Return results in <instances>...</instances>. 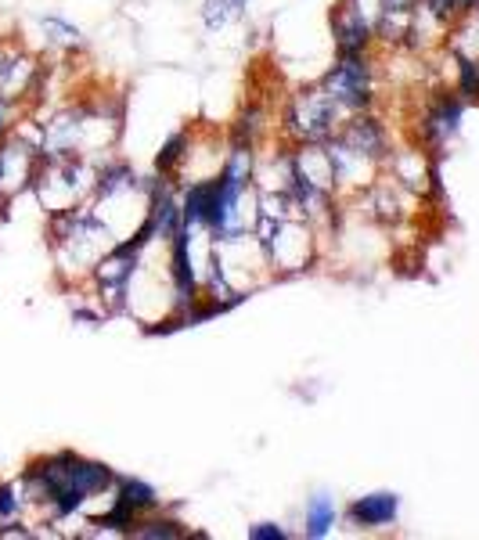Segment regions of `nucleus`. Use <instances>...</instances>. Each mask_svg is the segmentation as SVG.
<instances>
[{"instance_id": "obj_2", "label": "nucleus", "mask_w": 479, "mask_h": 540, "mask_svg": "<svg viewBox=\"0 0 479 540\" xmlns=\"http://www.w3.org/2000/svg\"><path fill=\"white\" fill-rule=\"evenodd\" d=\"M119 238L109 231V224L91 209V202H83L76 209L47 216V245L55 256L58 278L69 288H83L94 274L98 260L116 245Z\"/></svg>"}, {"instance_id": "obj_27", "label": "nucleus", "mask_w": 479, "mask_h": 540, "mask_svg": "<svg viewBox=\"0 0 479 540\" xmlns=\"http://www.w3.org/2000/svg\"><path fill=\"white\" fill-rule=\"evenodd\" d=\"M386 8H393V11H415L418 8V0H382Z\"/></svg>"}, {"instance_id": "obj_18", "label": "nucleus", "mask_w": 479, "mask_h": 540, "mask_svg": "<svg viewBox=\"0 0 479 540\" xmlns=\"http://www.w3.org/2000/svg\"><path fill=\"white\" fill-rule=\"evenodd\" d=\"M191 137H195V126H181L177 134H170L163 141V148H159V155H155L152 170L159 173V177H177L184 166V159H188V148H191Z\"/></svg>"}, {"instance_id": "obj_9", "label": "nucleus", "mask_w": 479, "mask_h": 540, "mask_svg": "<svg viewBox=\"0 0 479 540\" xmlns=\"http://www.w3.org/2000/svg\"><path fill=\"white\" fill-rule=\"evenodd\" d=\"M382 173L397 180L400 188L411 191L415 198L429 202L433 195H440V159L429 155L422 144H404V148H393L382 166Z\"/></svg>"}, {"instance_id": "obj_8", "label": "nucleus", "mask_w": 479, "mask_h": 540, "mask_svg": "<svg viewBox=\"0 0 479 540\" xmlns=\"http://www.w3.org/2000/svg\"><path fill=\"white\" fill-rule=\"evenodd\" d=\"M461 116H465V101L451 87L436 90L433 98L425 101L422 116H418V144L436 159L447 155V148L461 134Z\"/></svg>"}, {"instance_id": "obj_24", "label": "nucleus", "mask_w": 479, "mask_h": 540, "mask_svg": "<svg viewBox=\"0 0 479 540\" xmlns=\"http://www.w3.org/2000/svg\"><path fill=\"white\" fill-rule=\"evenodd\" d=\"M245 537L249 540H289V530L278 526V522H256V526L245 530Z\"/></svg>"}, {"instance_id": "obj_5", "label": "nucleus", "mask_w": 479, "mask_h": 540, "mask_svg": "<svg viewBox=\"0 0 479 540\" xmlns=\"http://www.w3.org/2000/svg\"><path fill=\"white\" fill-rule=\"evenodd\" d=\"M321 87L328 90V98L343 108V116H357V112H371L379 101V65H375V51L364 54H335V62L321 76Z\"/></svg>"}, {"instance_id": "obj_1", "label": "nucleus", "mask_w": 479, "mask_h": 540, "mask_svg": "<svg viewBox=\"0 0 479 540\" xmlns=\"http://www.w3.org/2000/svg\"><path fill=\"white\" fill-rule=\"evenodd\" d=\"M22 483L29 494V512H37V519L47 526H62L73 515L83 519V512L101 494H109L119 476L105 461H94L76 450H55L29 461L22 468Z\"/></svg>"}, {"instance_id": "obj_21", "label": "nucleus", "mask_w": 479, "mask_h": 540, "mask_svg": "<svg viewBox=\"0 0 479 540\" xmlns=\"http://www.w3.org/2000/svg\"><path fill=\"white\" fill-rule=\"evenodd\" d=\"M29 515V494L22 476L0 483V522H26Z\"/></svg>"}, {"instance_id": "obj_19", "label": "nucleus", "mask_w": 479, "mask_h": 540, "mask_svg": "<svg viewBox=\"0 0 479 540\" xmlns=\"http://www.w3.org/2000/svg\"><path fill=\"white\" fill-rule=\"evenodd\" d=\"M130 537L134 540H181L188 537V530H184L181 519H173V515H166L163 508L152 515H145V519L137 522L134 530H130Z\"/></svg>"}, {"instance_id": "obj_6", "label": "nucleus", "mask_w": 479, "mask_h": 540, "mask_svg": "<svg viewBox=\"0 0 479 540\" xmlns=\"http://www.w3.org/2000/svg\"><path fill=\"white\" fill-rule=\"evenodd\" d=\"M346 123L343 108L328 98V90L321 83L299 87L281 112V134L289 144H307V141H328L339 134V126Z\"/></svg>"}, {"instance_id": "obj_15", "label": "nucleus", "mask_w": 479, "mask_h": 540, "mask_svg": "<svg viewBox=\"0 0 479 540\" xmlns=\"http://www.w3.org/2000/svg\"><path fill=\"white\" fill-rule=\"evenodd\" d=\"M271 116H267V108L263 105H249L238 112V119L231 123V134H227V141L231 144H245V148H256L260 152L263 141L271 137Z\"/></svg>"}, {"instance_id": "obj_23", "label": "nucleus", "mask_w": 479, "mask_h": 540, "mask_svg": "<svg viewBox=\"0 0 479 540\" xmlns=\"http://www.w3.org/2000/svg\"><path fill=\"white\" fill-rule=\"evenodd\" d=\"M40 26L51 33V40H55L58 47H65V51H73V47H80L83 44V33H80V26H73V22H65L62 15H47V18H40Z\"/></svg>"}, {"instance_id": "obj_25", "label": "nucleus", "mask_w": 479, "mask_h": 540, "mask_svg": "<svg viewBox=\"0 0 479 540\" xmlns=\"http://www.w3.org/2000/svg\"><path fill=\"white\" fill-rule=\"evenodd\" d=\"M15 105H19V101H11L0 94V137L11 134V126H15Z\"/></svg>"}, {"instance_id": "obj_4", "label": "nucleus", "mask_w": 479, "mask_h": 540, "mask_svg": "<svg viewBox=\"0 0 479 540\" xmlns=\"http://www.w3.org/2000/svg\"><path fill=\"white\" fill-rule=\"evenodd\" d=\"M256 238L263 242V252L271 260L274 281L278 278H299L307 274L321 252H325V238L317 234V227L303 216H285V220H260L256 224Z\"/></svg>"}, {"instance_id": "obj_28", "label": "nucleus", "mask_w": 479, "mask_h": 540, "mask_svg": "<svg viewBox=\"0 0 479 540\" xmlns=\"http://www.w3.org/2000/svg\"><path fill=\"white\" fill-rule=\"evenodd\" d=\"M476 11H479V0H476Z\"/></svg>"}, {"instance_id": "obj_17", "label": "nucleus", "mask_w": 479, "mask_h": 540, "mask_svg": "<svg viewBox=\"0 0 479 540\" xmlns=\"http://www.w3.org/2000/svg\"><path fill=\"white\" fill-rule=\"evenodd\" d=\"M339 519H343V512H339L335 497L332 494H314L307 501V508H303V537H310V540L332 537L335 522Z\"/></svg>"}, {"instance_id": "obj_20", "label": "nucleus", "mask_w": 479, "mask_h": 540, "mask_svg": "<svg viewBox=\"0 0 479 540\" xmlns=\"http://www.w3.org/2000/svg\"><path fill=\"white\" fill-rule=\"evenodd\" d=\"M245 8H249V0H202L199 18L209 33H220V29H227L231 22H238V18L245 15Z\"/></svg>"}, {"instance_id": "obj_22", "label": "nucleus", "mask_w": 479, "mask_h": 540, "mask_svg": "<svg viewBox=\"0 0 479 540\" xmlns=\"http://www.w3.org/2000/svg\"><path fill=\"white\" fill-rule=\"evenodd\" d=\"M454 58V83L451 90L458 94L465 105H479V58Z\"/></svg>"}, {"instance_id": "obj_14", "label": "nucleus", "mask_w": 479, "mask_h": 540, "mask_svg": "<svg viewBox=\"0 0 479 540\" xmlns=\"http://www.w3.org/2000/svg\"><path fill=\"white\" fill-rule=\"evenodd\" d=\"M343 519L346 526H353V530L361 533L389 530L400 519V494H393V490H371V494L353 497Z\"/></svg>"}, {"instance_id": "obj_26", "label": "nucleus", "mask_w": 479, "mask_h": 540, "mask_svg": "<svg viewBox=\"0 0 479 540\" xmlns=\"http://www.w3.org/2000/svg\"><path fill=\"white\" fill-rule=\"evenodd\" d=\"M451 11H454V22H458L461 15L476 11V0H451Z\"/></svg>"}, {"instance_id": "obj_13", "label": "nucleus", "mask_w": 479, "mask_h": 540, "mask_svg": "<svg viewBox=\"0 0 479 540\" xmlns=\"http://www.w3.org/2000/svg\"><path fill=\"white\" fill-rule=\"evenodd\" d=\"M335 137H343L350 148L371 155V159L382 162V166H386L389 152L397 148V144H393V134H389V126L375 116V108H371V112H357V116H350L343 126H339V134Z\"/></svg>"}, {"instance_id": "obj_12", "label": "nucleus", "mask_w": 479, "mask_h": 540, "mask_svg": "<svg viewBox=\"0 0 479 540\" xmlns=\"http://www.w3.org/2000/svg\"><path fill=\"white\" fill-rule=\"evenodd\" d=\"M328 26H332L335 54H364L379 47V40H375V22H368V18L357 8H350L346 0H339L332 8Z\"/></svg>"}, {"instance_id": "obj_16", "label": "nucleus", "mask_w": 479, "mask_h": 540, "mask_svg": "<svg viewBox=\"0 0 479 540\" xmlns=\"http://www.w3.org/2000/svg\"><path fill=\"white\" fill-rule=\"evenodd\" d=\"M116 504H123L127 512L137 515V519H145V515H152V512H159V508H163V497H159V490H155L152 483H145V479L119 476Z\"/></svg>"}, {"instance_id": "obj_11", "label": "nucleus", "mask_w": 479, "mask_h": 540, "mask_svg": "<svg viewBox=\"0 0 479 540\" xmlns=\"http://www.w3.org/2000/svg\"><path fill=\"white\" fill-rule=\"evenodd\" d=\"M328 155H332V170H335V191L339 198H357L379 180L382 162H375L371 155L357 152L343 137H328Z\"/></svg>"}, {"instance_id": "obj_7", "label": "nucleus", "mask_w": 479, "mask_h": 540, "mask_svg": "<svg viewBox=\"0 0 479 540\" xmlns=\"http://www.w3.org/2000/svg\"><path fill=\"white\" fill-rule=\"evenodd\" d=\"M213 260H217V274L235 288L238 296H253L256 288L271 285L274 270L263 242L256 234H238V238H217L213 245Z\"/></svg>"}, {"instance_id": "obj_3", "label": "nucleus", "mask_w": 479, "mask_h": 540, "mask_svg": "<svg viewBox=\"0 0 479 540\" xmlns=\"http://www.w3.org/2000/svg\"><path fill=\"white\" fill-rule=\"evenodd\" d=\"M94 180H98V162L80 159V155H44L40 152L37 173L29 191L37 195L40 209L47 216L76 209L94 198Z\"/></svg>"}, {"instance_id": "obj_10", "label": "nucleus", "mask_w": 479, "mask_h": 540, "mask_svg": "<svg viewBox=\"0 0 479 540\" xmlns=\"http://www.w3.org/2000/svg\"><path fill=\"white\" fill-rule=\"evenodd\" d=\"M40 162V144H33L29 137H22L15 126L11 134L0 137V206L11 202L15 195L29 191L33 173Z\"/></svg>"}]
</instances>
